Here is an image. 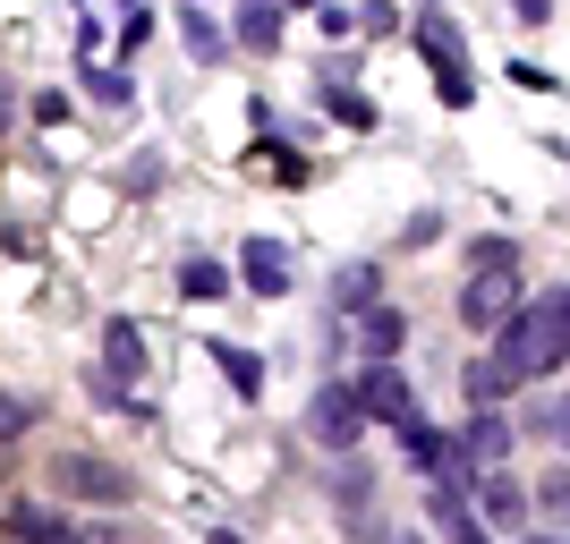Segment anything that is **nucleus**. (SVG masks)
<instances>
[{
	"label": "nucleus",
	"instance_id": "1",
	"mask_svg": "<svg viewBox=\"0 0 570 544\" xmlns=\"http://www.w3.org/2000/svg\"><path fill=\"white\" fill-rule=\"evenodd\" d=\"M494 366L511 383H546V375H562L570 366V281H553V289H537L511 324L494 332Z\"/></svg>",
	"mask_w": 570,
	"mask_h": 544
},
{
	"label": "nucleus",
	"instance_id": "2",
	"mask_svg": "<svg viewBox=\"0 0 570 544\" xmlns=\"http://www.w3.org/2000/svg\"><path fill=\"white\" fill-rule=\"evenodd\" d=\"M528 307V289H520V264H494V273H469V289H460V315H469L476 332H502L511 315Z\"/></svg>",
	"mask_w": 570,
	"mask_h": 544
},
{
	"label": "nucleus",
	"instance_id": "3",
	"mask_svg": "<svg viewBox=\"0 0 570 544\" xmlns=\"http://www.w3.org/2000/svg\"><path fill=\"white\" fill-rule=\"evenodd\" d=\"M60 494H77V502H137V476L119 468V459H95V451H60Z\"/></svg>",
	"mask_w": 570,
	"mask_h": 544
},
{
	"label": "nucleus",
	"instance_id": "4",
	"mask_svg": "<svg viewBox=\"0 0 570 544\" xmlns=\"http://www.w3.org/2000/svg\"><path fill=\"white\" fill-rule=\"evenodd\" d=\"M307 426H315V443L324 451H350L357 434H366V408H357V383H324L307 400Z\"/></svg>",
	"mask_w": 570,
	"mask_h": 544
},
{
	"label": "nucleus",
	"instance_id": "5",
	"mask_svg": "<svg viewBox=\"0 0 570 544\" xmlns=\"http://www.w3.org/2000/svg\"><path fill=\"white\" fill-rule=\"evenodd\" d=\"M357 408H366V426H417V408H409V383L392 375V366H366L357 375Z\"/></svg>",
	"mask_w": 570,
	"mask_h": 544
},
{
	"label": "nucleus",
	"instance_id": "6",
	"mask_svg": "<svg viewBox=\"0 0 570 544\" xmlns=\"http://www.w3.org/2000/svg\"><path fill=\"white\" fill-rule=\"evenodd\" d=\"M409 34H417V51L434 60V77H460V51H469V43H460V26L443 18V9H426V18H409Z\"/></svg>",
	"mask_w": 570,
	"mask_h": 544
},
{
	"label": "nucleus",
	"instance_id": "7",
	"mask_svg": "<svg viewBox=\"0 0 570 544\" xmlns=\"http://www.w3.org/2000/svg\"><path fill=\"white\" fill-rule=\"evenodd\" d=\"M460 451H469V468H476V459L502 468V459H511V417H502V408H476L469 434H460Z\"/></svg>",
	"mask_w": 570,
	"mask_h": 544
},
{
	"label": "nucleus",
	"instance_id": "8",
	"mask_svg": "<svg viewBox=\"0 0 570 544\" xmlns=\"http://www.w3.org/2000/svg\"><path fill=\"white\" fill-rule=\"evenodd\" d=\"M9 544H77V536L60 527V511H43V502H9Z\"/></svg>",
	"mask_w": 570,
	"mask_h": 544
},
{
	"label": "nucleus",
	"instance_id": "9",
	"mask_svg": "<svg viewBox=\"0 0 570 544\" xmlns=\"http://www.w3.org/2000/svg\"><path fill=\"white\" fill-rule=\"evenodd\" d=\"M476 511H485V527H520L528 520V494L511 485V476H485V485H476Z\"/></svg>",
	"mask_w": 570,
	"mask_h": 544
},
{
	"label": "nucleus",
	"instance_id": "10",
	"mask_svg": "<svg viewBox=\"0 0 570 544\" xmlns=\"http://www.w3.org/2000/svg\"><path fill=\"white\" fill-rule=\"evenodd\" d=\"M102 366H111V383L128 392V383L145 375V349H137V324H111L102 332Z\"/></svg>",
	"mask_w": 570,
	"mask_h": 544
},
{
	"label": "nucleus",
	"instance_id": "11",
	"mask_svg": "<svg viewBox=\"0 0 570 544\" xmlns=\"http://www.w3.org/2000/svg\"><path fill=\"white\" fill-rule=\"evenodd\" d=\"M247 289H256V298H282V289H289L282 247H273V238H247Z\"/></svg>",
	"mask_w": 570,
	"mask_h": 544
},
{
	"label": "nucleus",
	"instance_id": "12",
	"mask_svg": "<svg viewBox=\"0 0 570 544\" xmlns=\"http://www.w3.org/2000/svg\"><path fill=\"white\" fill-rule=\"evenodd\" d=\"M357 332H366V357H375V366H392V357H401V307H375V315H357Z\"/></svg>",
	"mask_w": 570,
	"mask_h": 544
},
{
	"label": "nucleus",
	"instance_id": "13",
	"mask_svg": "<svg viewBox=\"0 0 570 544\" xmlns=\"http://www.w3.org/2000/svg\"><path fill=\"white\" fill-rule=\"evenodd\" d=\"M214 366L238 383V400H256V392H264V357H256V349H238V340H214Z\"/></svg>",
	"mask_w": 570,
	"mask_h": 544
},
{
	"label": "nucleus",
	"instance_id": "14",
	"mask_svg": "<svg viewBox=\"0 0 570 544\" xmlns=\"http://www.w3.org/2000/svg\"><path fill=\"white\" fill-rule=\"evenodd\" d=\"M511 392H520V383L502 375L494 357H485V366H469V400H476V408H494V400H511Z\"/></svg>",
	"mask_w": 570,
	"mask_h": 544
},
{
	"label": "nucleus",
	"instance_id": "15",
	"mask_svg": "<svg viewBox=\"0 0 570 544\" xmlns=\"http://www.w3.org/2000/svg\"><path fill=\"white\" fill-rule=\"evenodd\" d=\"M341 307H357V315L383 307V298H375V264H350V273H341Z\"/></svg>",
	"mask_w": 570,
	"mask_h": 544
},
{
	"label": "nucleus",
	"instance_id": "16",
	"mask_svg": "<svg viewBox=\"0 0 570 544\" xmlns=\"http://www.w3.org/2000/svg\"><path fill=\"white\" fill-rule=\"evenodd\" d=\"M238 43H247V51H273V43H282V18H273V9H238Z\"/></svg>",
	"mask_w": 570,
	"mask_h": 544
},
{
	"label": "nucleus",
	"instance_id": "17",
	"mask_svg": "<svg viewBox=\"0 0 570 544\" xmlns=\"http://www.w3.org/2000/svg\"><path fill=\"white\" fill-rule=\"evenodd\" d=\"M35 417H43L35 400H18V392H0V451L18 443V434H35Z\"/></svg>",
	"mask_w": 570,
	"mask_h": 544
},
{
	"label": "nucleus",
	"instance_id": "18",
	"mask_svg": "<svg viewBox=\"0 0 570 544\" xmlns=\"http://www.w3.org/2000/svg\"><path fill=\"white\" fill-rule=\"evenodd\" d=\"M179 289H188V298H222V289H230V273H222V264H188V273H179Z\"/></svg>",
	"mask_w": 570,
	"mask_h": 544
},
{
	"label": "nucleus",
	"instance_id": "19",
	"mask_svg": "<svg viewBox=\"0 0 570 544\" xmlns=\"http://www.w3.org/2000/svg\"><path fill=\"white\" fill-rule=\"evenodd\" d=\"M179 26H188V43L205 51V60H222V26H214V18H196V9H179Z\"/></svg>",
	"mask_w": 570,
	"mask_h": 544
},
{
	"label": "nucleus",
	"instance_id": "20",
	"mask_svg": "<svg viewBox=\"0 0 570 544\" xmlns=\"http://www.w3.org/2000/svg\"><path fill=\"white\" fill-rule=\"evenodd\" d=\"M333 119H350V128H375V102L350 95V86H333Z\"/></svg>",
	"mask_w": 570,
	"mask_h": 544
},
{
	"label": "nucleus",
	"instance_id": "21",
	"mask_svg": "<svg viewBox=\"0 0 570 544\" xmlns=\"http://www.w3.org/2000/svg\"><path fill=\"white\" fill-rule=\"evenodd\" d=\"M469 264H476V273H494V264H520V247H511V238H476Z\"/></svg>",
	"mask_w": 570,
	"mask_h": 544
},
{
	"label": "nucleus",
	"instance_id": "22",
	"mask_svg": "<svg viewBox=\"0 0 570 544\" xmlns=\"http://www.w3.org/2000/svg\"><path fill=\"white\" fill-rule=\"evenodd\" d=\"M537 511H546V520H570V476H546V485H537Z\"/></svg>",
	"mask_w": 570,
	"mask_h": 544
},
{
	"label": "nucleus",
	"instance_id": "23",
	"mask_svg": "<svg viewBox=\"0 0 570 544\" xmlns=\"http://www.w3.org/2000/svg\"><path fill=\"white\" fill-rule=\"evenodd\" d=\"M86 86H95V102H111V111L128 102V77H119V69H86Z\"/></svg>",
	"mask_w": 570,
	"mask_h": 544
},
{
	"label": "nucleus",
	"instance_id": "24",
	"mask_svg": "<svg viewBox=\"0 0 570 544\" xmlns=\"http://www.w3.org/2000/svg\"><path fill=\"white\" fill-rule=\"evenodd\" d=\"M511 77H520L528 95H562V77H553V69H537V60H511Z\"/></svg>",
	"mask_w": 570,
	"mask_h": 544
},
{
	"label": "nucleus",
	"instance_id": "25",
	"mask_svg": "<svg viewBox=\"0 0 570 544\" xmlns=\"http://www.w3.org/2000/svg\"><path fill=\"white\" fill-rule=\"evenodd\" d=\"M537 426H546V434H553V443H562V451H570V400H546V408H537Z\"/></svg>",
	"mask_w": 570,
	"mask_h": 544
},
{
	"label": "nucleus",
	"instance_id": "26",
	"mask_svg": "<svg viewBox=\"0 0 570 544\" xmlns=\"http://www.w3.org/2000/svg\"><path fill=\"white\" fill-rule=\"evenodd\" d=\"M434 95L452 102V111H469V102H476V86H469V69H460V77H434Z\"/></svg>",
	"mask_w": 570,
	"mask_h": 544
},
{
	"label": "nucleus",
	"instance_id": "27",
	"mask_svg": "<svg viewBox=\"0 0 570 544\" xmlns=\"http://www.w3.org/2000/svg\"><path fill=\"white\" fill-rule=\"evenodd\" d=\"M9 119H18V86L0 77V137H9Z\"/></svg>",
	"mask_w": 570,
	"mask_h": 544
},
{
	"label": "nucleus",
	"instance_id": "28",
	"mask_svg": "<svg viewBox=\"0 0 570 544\" xmlns=\"http://www.w3.org/2000/svg\"><path fill=\"white\" fill-rule=\"evenodd\" d=\"M205 544H247V536H238V527H214V536H205Z\"/></svg>",
	"mask_w": 570,
	"mask_h": 544
},
{
	"label": "nucleus",
	"instance_id": "29",
	"mask_svg": "<svg viewBox=\"0 0 570 544\" xmlns=\"http://www.w3.org/2000/svg\"><path fill=\"white\" fill-rule=\"evenodd\" d=\"M537 544H570V536H537Z\"/></svg>",
	"mask_w": 570,
	"mask_h": 544
},
{
	"label": "nucleus",
	"instance_id": "30",
	"mask_svg": "<svg viewBox=\"0 0 570 544\" xmlns=\"http://www.w3.org/2000/svg\"><path fill=\"white\" fill-rule=\"evenodd\" d=\"M0 476H9V468H0Z\"/></svg>",
	"mask_w": 570,
	"mask_h": 544
}]
</instances>
